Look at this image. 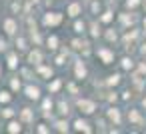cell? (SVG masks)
I'll return each instance as SVG.
<instances>
[{
  "instance_id": "obj_1",
  "label": "cell",
  "mask_w": 146,
  "mask_h": 134,
  "mask_svg": "<svg viewBox=\"0 0 146 134\" xmlns=\"http://www.w3.org/2000/svg\"><path fill=\"white\" fill-rule=\"evenodd\" d=\"M96 54H98V58L102 60V64H112V62H114V52H112L110 48H106V46L96 48Z\"/></svg>"
},
{
  "instance_id": "obj_2",
  "label": "cell",
  "mask_w": 146,
  "mask_h": 134,
  "mask_svg": "<svg viewBox=\"0 0 146 134\" xmlns=\"http://www.w3.org/2000/svg\"><path fill=\"white\" fill-rule=\"evenodd\" d=\"M78 108H80L82 114H94L96 112V102L88 100V98H80L78 100Z\"/></svg>"
},
{
  "instance_id": "obj_3",
  "label": "cell",
  "mask_w": 146,
  "mask_h": 134,
  "mask_svg": "<svg viewBox=\"0 0 146 134\" xmlns=\"http://www.w3.org/2000/svg\"><path fill=\"white\" fill-rule=\"evenodd\" d=\"M62 22V14L60 12H46L44 14V24L46 26H56Z\"/></svg>"
},
{
  "instance_id": "obj_4",
  "label": "cell",
  "mask_w": 146,
  "mask_h": 134,
  "mask_svg": "<svg viewBox=\"0 0 146 134\" xmlns=\"http://www.w3.org/2000/svg\"><path fill=\"white\" fill-rule=\"evenodd\" d=\"M106 116H108V120L114 122L116 126L122 124V116H120V110H118V108H108V110H106Z\"/></svg>"
},
{
  "instance_id": "obj_5",
  "label": "cell",
  "mask_w": 146,
  "mask_h": 134,
  "mask_svg": "<svg viewBox=\"0 0 146 134\" xmlns=\"http://www.w3.org/2000/svg\"><path fill=\"white\" fill-rule=\"evenodd\" d=\"M66 14H68V16H72V18H76L78 14H82V2H72V4H68Z\"/></svg>"
},
{
  "instance_id": "obj_6",
  "label": "cell",
  "mask_w": 146,
  "mask_h": 134,
  "mask_svg": "<svg viewBox=\"0 0 146 134\" xmlns=\"http://www.w3.org/2000/svg\"><path fill=\"white\" fill-rule=\"evenodd\" d=\"M128 120H130V124H136V126L144 124V118H142V114L138 110H128Z\"/></svg>"
},
{
  "instance_id": "obj_7",
  "label": "cell",
  "mask_w": 146,
  "mask_h": 134,
  "mask_svg": "<svg viewBox=\"0 0 146 134\" xmlns=\"http://www.w3.org/2000/svg\"><path fill=\"white\" fill-rule=\"evenodd\" d=\"M74 74H76V78H78V80H84V78H86L88 70H86V66H84V62H82V60H78V62H76V66H74Z\"/></svg>"
},
{
  "instance_id": "obj_8",
  "label": "cell",
  "mask_w": 146,
  "mask_h": 134,
  "mask_svg": "<svg viewBox=\"0 0 146 134\" xmlns=\"http://www.w3.org/2000/svg\"><path fill=\"white\" fill-rule=\"evenodd\" d=\"M72 126H74V130H78V132H92L90 124H88L86 120H82V118H76Z\"/></svg>"
},
{
  "instance_id": "obj_9",
  "label": "cell",
  "mask_w": 146,
  "mask_h": 134,
  "mask_svg": "<svg viewBox=\"0 0 146 134\" xmlns=\"http://www.w3.org/2000/svg\"><path fill=\"white\" fill-rule=\"evenodd\" d=\"M26 96L32 98V100H38V98H40V88H36V86H28V88H26Z\"/></svg>"
},
{
  "instance_id": "obj_10",
  "label": "cell",
  "mask_w": 146,
  "mask_h": 134,
  "mask_svg": "<svg viewBox=\"0 0 146 134\" xmlns=\"http://www.w3.org/2000/svg\"><path fill=\"white\" fill-rule=\"evenodd\" d=\"M4 30H6L8 34H14V32H16V22H14L12 18L4 20Z\"/></svg>"
},
{
  "instance_id": "obj_11",
  "label": "cell",
  "mask_w": 146,
  "mask_h": 134,
  "mask_svg": "<svg viewBox=\"0 0 146 134\" xmlns=\"http://www.w3.org/2000/svg\"><path fill=\"white\" fill-rule=\"evenodd\" d=\"M120 80H122V76H120V74H110V76H108V80H106V84H108V86H118V84H120Z\"/></svg>"
},
{
  "instance_id": "obj_12",
  "label": "cell",
  "mask_w": 146,
  "mask_h": 134,
  "mask_svg": "<svg viewBox=\"0 0 146 134\" xmlns=\"http://www.w3.org/2000/svg\"><path fill=\"white\" fill-rule=\"evenodd\" d=\"M112 18H114V12H110V10H104V12L100 14V22H104V24H108Z\"/></svg>"
},
{
  "instance_id": "obj_13",
  "label": "cell",
  "mask_w": 146,
  "mask_h": 134,
  "mask_svg": "<svg viewBox=\"0 0 146 134\" xmlns=\"http://www.w3.org/2000/svg\"><path fill=\"white\" fill-rule=\"evenodd\" d=\"M120 22L122 24H134L136 22V16L134 14H130V16L128 14H120Z\"/></svg>"
},
{
  "instance_id": "obj_14",
  "label": "cell",
  "mask_w": 146,
  "mask_h": 134,
  "mask_svg": "<svg viewBox=\"0 0 146 134\" xmlns=\"http://www.w3.org/2000/svg\"><path fill=\"white\" fill-rule=\"evenodd\" d=\"M46 44H48V48H50V50H56V48H58V36H54V34H52V36H48Z\"/></svg>"
},
{
  "instance_id": "obj_15",
  "label": "cell",
  "mask_w": 146,
  "mask_h": 134,
  "mask_svg": "<svg viewBox=\"0 0 146 134\" xmlns=\"http://www.w3.org/2000/svg\"><path fill=\"white\" fill-rule=\"evenodd\" d=\"M28 60H30L32 64H40V60H42V54H40L38 50H34V52H30V56H28Z\"/></svg>"
},
{
  "instance_id": "obj_16",
  "label": "cell",
  "mask_w": 146,
  "mask_h": 134,
  "mask_svg": "<svg viewBox=\"0 0 146 134\" xmlns=\"http://www.w3.org/2000/svg\"><path fill=\"white\" fill-rule=\"evenodd\" d=\"M58 112H60L62 116H68V114H70V106L62 100V102H58Z\"/></svg>"
},
{
  "instance_id": "obj_17",
  "label": "cell",
  "mask_w": 146,
  "mask_h": 134,
  "mask_svg": "<svg viewBox=\"0 0 146 134\" xmlns=\"http://www.w3.org/2000/svg\"><path fill=\"white\" fill-rule=\"evenodd\" d=\"M74 32H76V34H84V32H86V24L80 22V20H76V22H74Z\"/></svg>"
},
{
  "instance_id": "obj_18",
  "label": "cell",
  "mask_w": 146,
  "mask_h": 134,
  "mask_svg": "<svg viewBox=\"0 0 146 134\" xmlns=\"http://www.w3.org/2000/svg\"><path fill=\"white\" fill-rule=\"evenodd\" d=\"M120 64H122V68H124V70H132V68H134V60H132V58H128V56H126V58H122V62H120Z\"/></svg>"
},
{
  "instance_id": "obj_19",
  "label": "cell",
  "mask_w": 146,
  "mask_h": 134,
  "mask_svg": "<svg viewBox=\"0 0 146 134\" xmlns=\"http://www.w3.org/2000/svg\"><path fill=\"white\" fill-rule=\"evenodd\" d=\"M90 36H100V26H98V22H92L90 24Z\"/></svg>"
},
{
  "instance_id": "obj_20",
  "label": "cell",
  "mask_w": 146,
  "mask_h": 134,
  "mask_svg": "<svg viewBox=\"0 0 146 134\" xmlns=\"http://www.w3.org/2000/svg\"><path fill=\"white\" fill-rule=\"evenodd\" d=\"M22 130V126H20V122H10L8 124V132H12V134H16V132H20Z\"/></svg>"
},
{
  "instance_id": "obj_21",
  "label": "cell",
  "mask_w": 146,
  "mask_h": 134,
  "mask_svg": "<svg viewBox=\"0 0 146 134\" xmlns=\"http://www.w3.org/2000/svg\"><path fill=\"white\" fill-rule=\"evenodd\" d=\"M56 130H60V132H68V122H66V120H58V122H56Z\"/></svg>"
},
{
  "instance_id": "obj_22",
  "label": "cell",
  "mask_w": 146,
  "mask_h": 134,
  "mask_svg": "<svg viewBox=\"0 0 146 134\" xmlns=\"http://www.w3.org/2000/svg\"><path fill=\"white\" fill-rule=\"evenodd\" d=\"M38 72L42 74V76H52V68H48V66H38Z\"/></svg>"
},
{
  "instance_id": "obj_23",
  "label": "cell",
  "mask_w": 146,
  "mask_h": 134,
  "mask_svg": "<svg viewBox=\"0 0 146 134\" xmlns=\"http://www.w3.org/2000/svg\"><path fill=\"white\" fill-rule=\"evenodd\" d=\"M60 86H62V80H60V78H56V80H54L52 84H48V88H50V92H56V90H58Z\"/></svg>"
},
{
  "instance_id": "obj_24",
  "label": "cell",
  "mask_w": 146,
  "mask_h": 134,
  "mask_svg": "<svg viewBox=\"0 0 146 134\" xmlns=\"http://www.w3.org/2000/svg\"><path fill=\"white\" fill-rule=\"evenodd\" d=\"M22 120H24V122H30V120H32V110H30V108H24V110H22Z\"/></svg>"
},
{
  "instance_id": "obj_25",
  "label": "cell",
  "mask_w": 146,
  "mask_h": 134,
  "mask_svg": "<svg viewBox=\"0 0 146 134\" xmlns=\"http://www.w3.org/2000/svg\"><path fill=\"white\" fill-rule=\"evenodd\" d=\"M138 36V30L136 28H132V32H126V36H124V42H128V40H134Z\"/></svg>"
},
{
  "instance_id": "obj_26",
  "label": "cell",
  "mask_w": 146,
  "mask_h": 134,
  "mask_svg": "<svg viewBox=\"0 0 146 134\" xmlns=\"http://www.w3.org/2000/svg\"><path fill=\"white\" fill-rule=\"evenodd\" d=\"M142 0H126V8H136Z\"/></svg>"
},
{
  "instance_id": "obj_27",
  "label": "cell",
  "mask_w": 146,
  "mask_h": 134,
  "mask_svg": "<svg viewBox=\"0 0 146 134\" xmlns=\"http://www.w3.org/2000/svg\"><path fill=\"white\" fill-rule=\"evenodd\" d=\"M106 38H108L110 42H114V40L118 38V34H116V30H108V32H106Z\"/></svg>"
},
{
  "instance_id": "obj_28",
  "label": "cell",
  "mask_w": 146,
  "mask_h": 134,
  "mask_svg": "<svg viewBox=\"0 0 146 134\" xmlns=\"http://www.w3.org/2000/svg\"><path fill=\"white\" fill-rule=\"evenodd\" d=\"M8 66L10 68H16V54H10L8 56Z\"/></svg>"
},
{
  "instance_id": "obj_29",
  "label": "cell",
  "mask_w": 146,
  "mask_h": 134,
  "mask_svg": "<svg viewBox=\"0 0 146 134\" xmlns=\"http://www.w3.org/2000/svg\"><path fill=\"white\" fill-rule=\"evenodd\" d=\"M10 100V94L8 92H0V102H8Z\"/></svg>"
},
{
  "instance_id": "obj_30",
  "label": "cell",
  "mask_w": 146,
  "mask_h": 134,
  "mask_svg": "<svg viewBox=\"0 0 146 134\" xmlns=\"http://www.w3.org/2000/svg\"><path fill=\"white\" fill-rule=\"evenodd\" d=\"M64 60H66V52H64V54H60V56L56 58V64H58V66H62V64H64Z\"/></svg>"
},
{
  "instance_id": "obj_31",
  "label": "cell",
  "mask_w": 146,
  "mask_h": 134,
  "mask_svg": "<svg viewBox=\"0 0 146 134\" xmlns=\"http://www.w3.org/2000/svg\"><path fill=\"white\" fill-rule=\"evenodd\" d=\"M92 12H94V14H96V12H100V2H96V0L92 2Z\"/></svg>"
},
{
  "instance_id": "obj_32",
  "label": "cell",
  "mask_w": 146,
  "mask_h": 134,
  "mask_svg": "<svg viewBox=\"0 0 146 134\" xmlns=\"http://www.w3.org/2000/svg\"><path fill=\"white\" fill-rule=\"evenodd\" d=\"M12 114H14V110H10V108H6V110L2 112V116H4V118H10Z\"/></svg>"
},
{
  "instance_id": "obj_33",
  "label": "cell",
  "mask_w": 146,
  "mask_h": 134,
  "mask_svg": "<svg viewBox=\"0 0 146 134\" xmlns=\"http://www.w3.org/2000/svg\"><path fill=\"white\" fill-rule=\"evenodd\" d=\"M36 130H38V132H50V128H46V124H40Z\"/></svg>"
},
{
  "instance_id": "obj_34",
  "label": "cell",
  "mask_w": 146,
  "mask_h": 134,
  "mask_svg": "<svg viewBox=\"0 0 146 134\" xmlns=\"http://www.w3.org/2000/svg\"><path fill=\"white\" fill-rule=\"evenodd\" d=\"M16 44H18V48H20V50H24V48H26V42H24V40H22V38H20V40H18V42H16Z\"/></svg>"
},
{
  "instance_id": "obj_35",
  "label": "cell",
  "mask_w": 146,
  "mask_h": 134,
  "mask_svg": "<svg viewBox=\"0 0 146 134\" xmlns=\"http://www.w3.org/2000/svg\"><path fill=\"white\" fill-rule=\"evenodd\" d=\"M12 88L18 90V88H20V80H12Z\"/></svg>"
},
{
  "instance_id": "obj_36",
  "label": "cell",
  "mask_w": 146,
  "mask_h": 134,
  "mask_svg": "<svg viewBox=\"0 0 146 134\" xmlns=\"http://www.w3.org/2000/svg\"><path fill=\"white\" fill-rule=\"evenodd\" d=\"M116 98H118V94H116V92H110V96H108V100H110V102H114Z\"/></svg>"
},
{
  "instance_id": "obj_37",
  "label": "cell",
  "mask_w": 146,
  "mask_h": 134,
  "mask_svg": "<svg viewBox=\"0 0 146 134\" xmlns=\"http://www.w3.org/2000/svg\"><path fill=\"white\" fill-rule=\"evenodd\" d=\"M130 96H132V94H130V90H126V92H124V96H122V98H124V100H128V98H130Z\"/></svg>"
},
{
  "instance_id": "obj_38",
  "label": "cell",
  "mask_w": 146,
  "mask_h": 134,
  "mask_svg": "<svg viewBox=\"0 0 146 134\" xmlns=\"http://www.w3.org/2000/svg\"><path fill=\"white\" fill-rule=\"evenodd\" d=\"M140 72H144V74H146V64H140Z\"/></svg>"
},
{
  "instance_id": "obj_39",
  "label": "cell",
  "mask_w": 146,
  "mask_h": 134,
  "mask_svg": "<svg viewBox=\"0 0 146 134\" xmlns=\"http://www.w3.org/2000/svg\"><path fill=\"white\" fill-rule=\"evenodd\" d=\"M6 48V42H2V40H0V50H4Z\"/></svg>"
},
{
  "instance_id": "obj_40",
  "label": "cell",
  "mask_w": 146,
  "mask_h": 134,
  "mask_svg": "<svg viewBox=\"0 0 146 134\" xmlns=\"http://www.w3.org/2000/svg\"><path fill=\"white\" fill-rule=\"evenodd\" d=\"M140 52H142V54H146V44L142 46V50H140Z\"/></svg>"
},
{
  "instance_id": "obj_41",
  "label": "cell",
  "mask_w": 146,
  "mask_h": 134,
  "mask_svg": "<svg viewBox=\"0 0 146 134\" xmlns=\"http://www.w3.org/2000/svg\"><path fill=\"white\" fill-rule=\"evenodd\" d=\"M142 106H144V108H146V98H142Z\"/></svg>"
},
{
  "instance_id": "obj_42",
  "label": "cell",
  "mask_w": 146,
  "mask_h": 134,
  "mask_svg": "<svg viewBox=\"0 0 146 134\" xmlns=\"http://www.w3.org/2000/svg\"><path fill=\"white\" fill-rule=\"evenodd\" d=\"M142 4H144V8H146V0H142Z\"/></svg>"
},
{
  "instance_id": "obj_43",
  "label": "cell",
  "mask_w": 146,
  "mask_h": 134,
  "mask_svg": "<svg viewBox=\"0 0 146 134\" xmlns=\"http://www.w3.org/2000/svg\"><path fill=\"white\" fill-rule=\"evenodd\" d=\"M144 28H146V18H144Z\"/></svg>"
}]
</instances>
